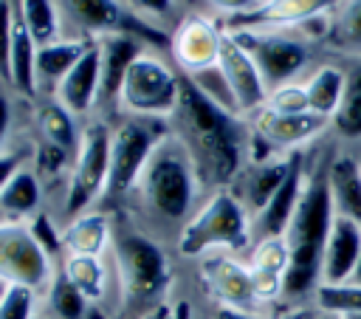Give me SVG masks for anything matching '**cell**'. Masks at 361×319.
I'll use <instances>...</instances> for the list:
<instances>
[{"mask_svg":"<svg viewBox=\"0 0 361 319\" xmlns=\"http://www.w3.org/2000/svg\"><path fill=\"white\" fill-rule=\"evenodd\" d=\"M169 121L172 136L195 161L200 181L223 186L243 172V158L251 150V133L243 116L214 104L186 73L180 76V96Z\"/></svg>","mask_w":361,"mask_h":319,"instance_id":"obj_1","label":"cell"},{"mask_svg":"<svg viewBox=\"0 0 361 319\" xmlns=\"http://www.w3.org/2000/svg\"><path fill=\"white\" fill-rule=\"evenodd\" d=\"M327 164L330 161H324L313 172H307L299 206L285 231V243L290 251V263H288V274H285V296H290V299L313 294L322 282L324 243H327V234L336 220L330 186H327Z\"/></svg>","mask_w":361,"mask_h":319,"instance_id":"obj_2","label":"cell"},{"mask_svg":"<svg viewBox=\"0 0 361 319\" xmlns=\"http://www.w3.org/2000/svg\"><path fill=\"white\" fill-rule=\"evenodd\" d=\"M197 169L186 147L169 133L144 167L138 186L147 206L164 220H180L189 215L197 192Z\"/></svg>","mask_w":361,"mask_h":319,"instance_id":"obj_3","label":"cell"},{"mask_svg":"<svg viewBox=\"0 0 361 319\" xmlns=\"http://www.w3.org/2000/svg\"><path fill=\"white\" fill-rule=\"evenodd\" d=\"M113 257L124 302L133 308L161 305L158 299L169 285V260L164 248L141 231L121 229L113 234Z\"/></svg>","mask_w":361,"mask_h":319,"instance_id":"obj_4","label":"cell"},{"mask_svg":"<svg viewBox=\"0 0 361 319\" xmlns=\"http://www.w3.org/2000/svg\"><path fill=\"white\" fill-rule=\"evenodd\" d=\"M251 240V215L234 192H214L180 229L178 248L183 257H200L212 248L240 251Z\"/></svg>","mask_w":361,"mask_h":319,"instance_id":"obj_5","label":"cell"},{"mask_svg":"<svg viewBox=\"0 0 361 319\" xmlns=\"http://www.w3.org/2000/svg\"><path fill=\"white\" fill-rule=\"evenodd\" d=\"M180 96V73L161 56L144 51L130 65L118 102L130 116L169 121Z\"/></svg>","mask_w":361,"mask_h":319,"instance_id":"obj_6","label":"cell"},{"mask_svg":"<svg viewBox=\"0 0 361 319\" xmlns=\"http://www.w3.org/2000/svg\"><path fill=\"white\" fill-rule=\"evenodd\" d=\"M166 127L158 124V119H138L130 116L121 121L110 136V178H107V195H124L130 192L144 167L149 164L155 147L166 138Z\"/></svg>","mask_w":361,"mask_h":319,"instance_id":"obj_7","label":"cell"},{"mask_svg":"<svg viewBox=\"0 0 361 319\" xmlns=\"http://www.w3.org/2000/svg\"><path fill=\"white\" fill-rule=\"evenodd\" d=\"M231 34L251 54L268 93L296 82V76L310 62V45L302 34L293 31H231Z\"/></svg>","mask_w":361,"mask_h":319,"instance_id":"obj_8","label":"cell"},{"mask_svg":"<svg viewBox=\"0 0 361 319\" xmlns=\"http://www.w3.org/2000/svg\"><path fill=\"white\" fill-rule=\"evenodd\" d=\"M59 14L68 25H73L85 40H99L107 34H133L149 45H166L169 37L161 34L147 20L135 17L121 0H56Z\"/></svg>","mask_w":361,"mask_h":319,"instance_id":"obj_9","label":"cell"},{"mask_svg":"<svg viewBox=\"0 0 361 319\" xmlns=\"http://www.w3.org/2000/svg\"><path fill=\"white\" fill-rule=\"evenodd\" d=\"M110 127L104 121H90L82 130L68 195H65V212L68 217H79L90 209V203L107 192L110 178Z\"/></svg>","mask_w":361,"mask_h":319,"instance_id":"obj_10","label":"cell"},{"mask_svg":"<svg viewBox=\"0 0 361 319\" xmlns=\"http://www.w3.org/2000/svg\"><path fill=\"white\" fill-rule=\"evenodd\" d=\"M0 277L8 285H25L34 291L48 288L54 277L51 257L39 248L25 223H0Z\"/></svg>","mask_w":361,"mask_h":319,"instance_id":"obj_11","label":"cell"},{"mask_svg":"<svg viewBox=\"0 0 361 319\" xmlns=\"http://www.w3.org/2000/svg\"><path fill=\"white\" fill-rule=\"evenodd\" d=\"M341 0H271L248 14L228 17L226 31H293L313 20L330 17Z\"/></svg>","mask_w":361,"mask_h":319,"instance_id":"obj_12","label":"cell"},{"mask_svg":"<svg viewBox=\"0 0 361 319\" xmlns=\"http://www.w3.org/2000/svg\"><path fill=\"white\" fill-rule=\"evenodd\" d=\"M220 42H223V28L217 23H212L203 14H186L169 34V54L175 65L186 76H192L217 65Z\"/></svg>","mask_w":361,"mask_h":319,"instance_id":"obj_13","label":"cell"},{"mask_svg":"<svg viewBox=\"0 0 361 319\" xmlns=\"http://www.w3.org/2000/svg\"><path fill=\"white\" fill-rule=\"evenodd\" d=\"M327 119L316 113H274L268 107H259L251 116V138L257 144H265L268 155L282 152H299L302 144L313 141L319 133L327 130Z\"/></svg>","mask_w":361,"mask_h":319,"instance_id":"obj_14","label":"cell"},{"mask_svg":"<svg viewBox=\"0 0 361 319\" xmlns=\"http://www.w3.org/2000/svg\"><path fill=\"white\" fill-rule=\"evenodd\" d=\"M217 68L223 71L231 93H234V102H237V110L240 116H254L259 107H265L268 102V88L262 82V73L259 68L254 65L251 54L234 40L231 31L223 28V42H220V56H217Z\"/></svg>","mask_w":361,"mask_h":319,"instance_id":"obj_15","label":"cell"},{"mask_svg":"<svg viewBox=\"0 0 361 319\" xmlns=\"http://www.w3.org/2000/svg\"><path fill=\"white\" fill-rule=\"evenodd\" d=\"M305 181H307V169H305V155L302 152H293L290 155V169L282 181V186L274 192V198L262 206V212H257L251 217V237L257 240H265V237H285L288 226H290V217L299 206V198H302V189H305Z\"/></svg>","mask_w":361,"mask_h":319,"instance_id":"obj_16","label":"cell"},{"mask_svg":"<svg viewBox=\"0 0 361 319\" xmlns=\"http://www.w3.org/2000/svg\"><path fill=\"white\" fill-rule=\"evenodd\" d=\"M99 82H102V51H99V40H87V48L82 51V56L76 59V65L59 82L56 102L65 104L73 116H85L99 102Z\"/></svg>","mask_w":361,"mask_h":319,"instance_id":"obj_17","label":"cell"},{"mask_svg":"<svg viewBox=\"0 0 361 319\" xmlns=\"http://www.w3.org/2000/svg\"><path fill=\"white\" fill-rule=\"evenodd\" d=\"M203 279H206L209 291L214 294V299L220 305L240 308V311H251L257 305L254 282H251V268L237 263V260H231V257H226V254L206 257Z\"/></svg>","mask_w":361,"mask_h":319,"instance_id":"obj_18","label":"cell"},{"mask_svg":"<svg viewBox=\"0 0 361 319\" xmlns=\"http://www.w3.org/2000/svg\"><path fill=\"white\" fill-rule=\"evenodd\" d=\"M361 254V223L336 217L333 229L324 243V257H322V282L324 285H341L353 277V268ZM319 282V285H322Z\"/></svg>","mask_w":361,"mask_h":319,"instance_id":"obj_19","label":"cell"},{"mask_svg":"<svg viewBox=\"0 0 361 319\" xmlns=\"http://www.w3.org/2000/svg\"><path fill=\"white\" fill-rule=\"evenodd\" d=\"M99 51H102V82H99V102L110 104L118 99L124 76L130 65L144 54V42L133 34H107L99 37Z\"/></svg>","mask_w":361,"mask_h":319,"instance_id":"obj_20","label":"cell"},{"mask_svg":"<svg viewBox=\"0 0 361 319\" xmlns=\"http://www.w3.org/2000/svg\"><path fill=\"white\" fill-rule=\"evenodd\" d=\"M290 155L282 158H265V161H251L248 169H243L234 181H237V200L245 206V212L254 217L257 212H262V206L274 198V192L282 186L288 169H290Z\"/></svg>","mask_w":361,"mask_h":319,"instance_id":"obj_21","label":"cell"},{"mask_svg":"<svg viewBox=\"0 0 361 319\" xmlns=\"http://www.w3.org/2000/svg\"><path fill=\"white\" fill-rule=\"evenodd\" d=\"M327 186L336 217L361 223V164L350 155H338L327 164Z\"/></svg>","mask_w":361,"mask_h":319,"instance_id":"obj_22","label":"cell"},{"mask_svg":"<svg viewBox=\"0 0 361 319\" xmlns=\"http://www.w3.org/2000/svg\"><path fill=\"white\" fill-rule=\"evenodd\" d=\"M344 82H347V71L336 62H322L310 71V76L302 82L305 93H307V104L310 113L322 116V119H333V113L338 110V102L344 96Z\"/></svg>","mask_w":361,"mask_h":319,"instance_id":"obj_23","label":"cell"},{"mask_svg":"<svg viewBox=\"0 0 361 319\" xmlns=\"http://www.w3.org/2000/svg\"><path fill=\"white\" fill-rule=\"evenodd\" d=\"M87 48V40H56L37 48V88L54 90L65 79V73L76 65L82 51Z\"/></svg>","mask_w":361,"mask_h":319,"instance_id":"obj_24","label":"cell"},{"mask_svg":"<svg viewBox=\"0 0 361 319\" xmlns=\"http://www.w3.org/2000/svg\"><path fill=\"white\" fill-rule=\"evenodd\" d=\"M107 243H110V220L102 212H85L79 217H71V223L62 231L65 254L102 257Z\"/></svg>","mask_w":361,"mask_h":319,"instance_id":"obj_25","label":"cell"},{"mask_svg":"<svg viewBox=\"0 0 361 319\" xmlns=\"http://www.w3.org/2000/svg\"><path fill=\"white\" fill-rule=\"evenodd\" d=\"M37 42L34 37L28 34L23 17L17 14L14 8V42H11V88L25 96V99H34L37 96Z\"/></svg>","mask_w":361,"mask_h":319,"instance_id":"obj_26","label":"cell"},{"mask_svg":"<svg viewBox=\"0 0 361 319\" xmlns=\"http://www.w3.org/2000/svg\"><path fill=\"white\" fill-rule=\"evenodd\" d=\"M42 200V189H39V178L31 169H20L6 189L0 192V212L6 220L11 223H23L25 217H37Z\"/></svg>","mask_w":361,"mask_h":319,"instance_id":"obj_27","label":"cell"},{"mask_svg":"<svg viewBox=\"0 0 361 319\" xmlns=\"http://www.w3.org/2000/svg\"><path fill=\"white\" fill-rule=\"evenodd\" d=\"M344 71H347L344 96H341L338 110L333 113L330 124L341 138L361 141V56H355Z\"/></svg>","mask_w":361,"mask_h":319,"instance_id":"obj_28","label":"cell"},{"mask_svg":"<svg viewBox=\"0 0 361 319\" xmlns=\"http://www.w3.org/2000/svg\"><path fill=\"white\" fill-rule=\"evenodd\" d=\"M37 127L42 133V141L54 144V147H62V150H79V130H76V116L59 104L56 99H48L39 104L37 110Z\"/></svg>","mask_w":361,"mask_h":319,"instance_id":"obj_29","label":"cell"},{"mask_svg":"<svg viewBox=\"0 0 361 319\" xmlns=\"http://www.w3.org/2000/svg\"><path fill=\"white\" fill-rule=\"evenodd\" d=\"M14 8L23 17V23H25V28L37 45H48V42L62 40L59 37L62 14H59L56 0H14Z\"/></svg>","mask_w":361,"mask_h":319,"instance_id":"obj_30","label":"cell"},{"mask_svg":"<svg viewBox=\"0 0 361 319\" xmlns=\"http://www.w3.org/2000/svg\"><path fill=\"white\" fill-rule=\"evenodd\" d=\"M62 271L68 274V279L90 299H102L104 285H107V271L102 257H87V254H65L62 260Z\"/></svg>","mask_w":361,"mask_h":319,"instance_id":"obj_31","label":"cell"},{"mask_svg":"<svg viewBox=\"0 0 361 319\" xmlns=\"http://www.w3.org/2000/svg\"><path fill=\"white\" fill-rule=\"evenodd\" d=\"M45 294H48V308H51V313L56 319H85L90 299L68 279V274L62 271V265L54 271Z\"/></svg>","mask_w":361,"mask_h":319,"instance_id":"obj_32","label":"cell"},{"mask_svg":"<svg viewBox=\"0 0 361 319\" xmlns=\"http://www.w3.org/2000/svg\"><path fill=\"white\" fill-rule=\"evenodd\" d=\"M313 299L322 313H336V316L361 313V285H353V282H341V285L322 282L313 291Z\"/></svg>","mask_w":361,"mask_h":319,"instance_id":"obj_33","label":"cell"},{"mask_svg":"<svg viewBox=\"0 0 361 319\" xmlns=\"http://www.w3.org/2000/svg\"><path fill=\"white\" fill-rule=\"evenodd\" d=\"M333 37L344 51L361 56V0H341L333 11Z\"/></svg>","mask_w":361,"mask_h":319,"instance_id":"obj_34","label":"cell"},{"mask_svg":"<svg viewBox=\"0 0 361 319\" xmlns=\"http://www.w3.org/2000/svg\"><path fill=\"white\" fill-rule=\"evenodd\" d=\"M288 263H290V251H288L285 237H265V240H257V246L251 251V265L248 268L285 279Z\"/></svg>","mask_w":361,"mask_h":319,"instance_id":"obj_35","label":"cell"},{"mask_svg":"<svg viewBox=\"0 0 361 319\" xmlns=\"http://www.w3.org/2000/svg\"><path fill=\"white\" fill-rule=\"evenodd\" d=\"M189 79H192V82L197 85V90H200L203 96H209L214 104H220L223 110L240 116L237 102H234V93H231V88H228V82H226V76H223V71H220L217 65H214V68H206V71H200V73H192Z\"/></svg>","mask_w":361,"mask_h":319,"instance_id":"obj_36","label":"cell"},{"mask_svg":"<svg viewBox=\"0 0 361 319\" xmlns=\"http://www.w3.org/2000/svg\"><path fill=\"white\" fill-rule=\"evenodd\" d=\"M265 107L274 110V113H307L310 104H307L305 85L302 82H290V85H282V88L271 90Z\"/></svg>","mask_w":361,"mask_h":319,"instance_id":"obj_37","label":"cell"},{"mask_svg":"<svg viewBox=\"0 0 361 319\" xmlns=\"http://www.w3.org/2000/svg\"><path fill=\"white\" fill-rule=\"evenodd\" d=\"M34 288L8 285L6 296L0 299V319H34Z\"/></svg>","mask_w":361,"mask_h":319,"instance_id":"obj_38","label":"cell"},{"mask_svg":"<svg viewBox=\"0 0 361 319\" xmlns=\"http://www.w3.org/2000/svg\"><path fill=\"white\" fill-rule=\"evenodd\" d=\"M11 42H14V0H0V79L11 82Z\"/></svg>","mask_w":361,"mask_h":319,"instance_id":"obj_39","label":"cell"},{"mask_svg":"<svg viewBox=\"0 0 361 319\" xmlns=\"http://www.w3.org/2000/svg\"><path fill=\"white\" fill-rule=\"evenodd\" d=\"M28 229H31V234L37 237L39 248H42V251L51 257V263H54L59 254H65V246H62V231H56V229H54V223H51V217H48V215H37V217H31Z\"/></svg>","mask_w":361,"mask_h":319,"instance_id":"obj_40","label":"cell"},{"mask_svg":"<svg viewBox=\"0 0 361 319\" xmlns=\"http://www.w3.org/2000/svg\"><path fill=\"white\" fill-rule=\"evenodd\" d=\"M124 6L141 20H164L172 14L175 0H124Z\"/></svg>","mask_w":361,"mask_h":319,"instance_id":"obj_41","label":"cell"},{"mask_svg":"<svg viewBox=\"0 0 361 319\" xmlns=\"http://www.w3.org/2000/svg\"><path fill=\"white\" fill-rule=\"evenodd\" d=\"M37 155H39V169H45V172H56V169H62L65 161H68V150L54 147V144H48V141L39 144Z\"/></svg>","mask_w":361,"mask_h":319,"instance_id":"obj_42","label":"cell"},{"mask_svg":"<svg viewBox=\"0 0 361 319\" xmlns=\"http://www.w3.org/2000/svg\"><path fill=\"white\" fill-rule=\"evenodd\" d=\"M212 8H217V11H223L226 14V20L228 17H240V14H248V11H254L257 6H259V0H206Z\"/></svg>","mask_w":361,"mask_h":319,"instance_id":"obj_43","label":"cell"},{"mask_svg":"<svg viewBox=\"0 0 361 319\" xmlns=\"http://www.w3.org/2000/svg\"><path fill=\"white\" fill-rule=\"evenodd\" d=\"M23 169V161L17 152H0V192L6 189V183Z\"/></svg>","mask_w":361,"mask_h":319,"instance_id":"obj_44","label":"cell"},{"mask_svg":"<svg viewBox=\"0 0 361 319\" xmlns=\"http://www.w3.org/2000/svg\"><path fill=\"white\" fill-rule=\"evenodd\" d=\"M8 124H11V104H8V99L0 93V147H3L6 136H8ZM0 152H3V150H0Z\"/></svg>","mask_w":361,"mask_h":319,"instance_id":"obj_45","label":"cell"},{"mask_svg":"<svg viewBox=\"0 0 361 319\" xmlns=\"http://www.w3.org/2000/svg\"><path fill=\"white\" fill-rule=\"evenodd\" d=\"M212 319H254L248 311H240V308H228V305H217L214 316Z\"/></svg>","mask_w":361,"mask_h":319,"instance_id":"obj_46","label":"cell"},{"mask_svg":"<svg viewBox=\"0 0 361 319\" xmlns=\"http://www.w3.org/2000/svg\"><path fill=\"white\" fill-rule=\"evenodd\" d=\"M169 316H172V305H164V302H161V305H155V308H147L138 319H169Z\"/></svg>","mask_w":361,"mask_h":319,"instance_id":"obj_47","label":"cell"},{"mask_svg":"<svg viewBox=\"0 0 361 319\" xmlns=\"http://www.w3.org/2000/svg\"><path fill=\"white\" fill-rule=\"evenodd\" d=\"M169 319H192V308H189V302H178V305H172V316Z\"/></svg>","mask_w":361,"mask_h":319,"instance_id":"obj_48","label":"cell"},{"mask_svg":"<svg viewBox=\"0 0 361 319\" xmlns=\"http://www.w3.org/2000/svg\"><path fill=\"white\" fill-rule=\"evenodd\" d=\"M276 319H313V313L305 311V308H296V311H290V313H285V316H276Z\"/></svg>","mask_w":361,"mask_h":319,"instance_id":"obj_49","label":"cell"},{"mask_svg":"<svg viewBox=\"0 0 361 319\" xmlns=\"http://www.w3.org/2000/svg\"><path fill=\"white\" fill-rule=\"evenodd\" d=\"M347 282H353V285H361V254H358V263H355V268H353V277H350Z\"/></svg>","mask_w":361,"mask_h":319,"instance_id":"obj_50","label":"cell"},{"mask_svg":"<svg viewBox=\"0 0 361 319\" xmlns=\"http://www.w3.org/2000/svg\"><path fill=\"white\" fill-rule=\"evenodd\" d=\"M313 319H341V316H336V313H313Z\"/></svg>","mask_w":361,"mask_h":319,"instance_id":"obj_51","label":"cell"},{"mask_svg":"<svg viewBox=\"0 0 361 319\" xmlns=\"http://www.w3.org/2000/svg\"><path fill=\"white\" fill-rule=\"evenodd\" d=\"M6 291H8V282H6V279H3V277H0V299H3V296H6Z\"/></svg>","mask_w":361,"mask_h":319,"instance_id":"obj_52","label":"cell"},{"mask_svg":"<svg viewBox=\"0 0 361 319\" xmlns=\"http://www.w3.org/2000/svg\"><path fill=\"white\" fill-rule=\"evenodd\" d=\"M341 319H361V313H347V316H341Z\"/></svg>","mask_w":361,"mask_h":319,"instance_id":"obj_53","label":"cell"},{"mask_svg":"<svg viewBox=\"0 0 361 319\" xmlns=\"http://www.w3.org/2000/svg\"><path fill=\"white\" fill-rule=\"evenodd\" d=\"M0 223H6V217H3V212H0Z\"/></svg>","mask_w":361,"mask_h":319,"instance_id":"obj_54","label":"cell"},{"mask_svg":"<svg viewBox=\"0 0 361 319\" xmlns=\"http://www.w3.org/2000/svg\"><path fill=\"white\" fill-rule=\"evenodd\" d=\"M262 3H271V0H259V6H262Z\"/></svg>","mask_w":361,"mask_h":319,"instance_id":"obj_55","label":"cell"},{"mask_svg":"<svg viewBox=\"0 0 361 319\" xmlns=\"http://www.w3.org/2000/svg\"><path fill=\"white\" fill-rule=\"evenodd\" d=\"M34 319H37V316H34Z\"/></svg>","mask_w":361,"mask_h":319,"instance_id":"obj_56","label":"cell"},{"mask_svg":"<svg viewBox=\"0 0 361 319\" xmlns=\"http://www.w3.org/2000/svg\"><path fill=\"white\" fill-rule=\"evenodd\" d=\"M358 164H361V161H358Z\"/></svg>","mask_w":361,"mask_h":319,"instance_id":"obj_57","label":"cell"}]
</instances>
